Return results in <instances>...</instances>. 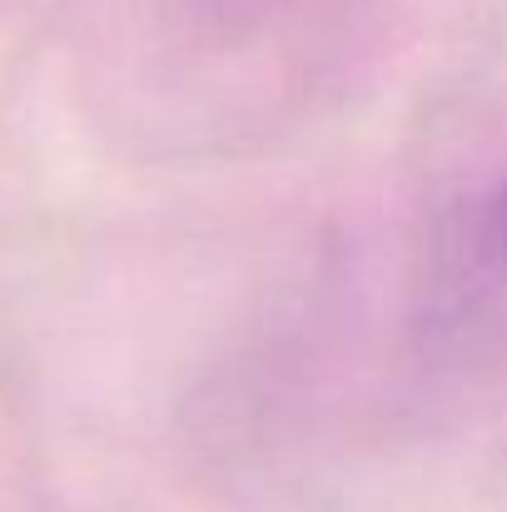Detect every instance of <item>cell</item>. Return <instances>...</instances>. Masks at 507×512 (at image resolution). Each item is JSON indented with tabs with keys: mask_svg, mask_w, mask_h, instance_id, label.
Returning <instances> with one entry per match:
<instances>
[{
	"mask_svg": "<svg viewBox=\"0 0 507 512\" xmlns=\"http://www.w3.org/2000/svg\"><path fill=\"white\" fill-rule=\"evenodd\" d=\"M473 244H478V259H483L488 269H503L507 274V174L493 184V194H488L483 209H478Z\"/></svg>",
	"mask_w": 507,
	"mask_h": 512,
	"instance_id": "1",
	"label": "cell"
}]
</instances>
